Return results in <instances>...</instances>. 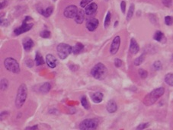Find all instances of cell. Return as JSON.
<instances>
[{
    "instance_id": "obj_43",
    "label": "cell",
    "mask_w": 173,
    "mask_h": 130,
    "mask_svg": "<svg viewBox=\"0 0 173 130\" xmlns=\"http://www.w3.org/2000/svg\"><path fill=\"white\" fill-rule=\"evenodd\" d=\"M172 60H173V55L172 56Z\"/></svg>"
},
{
    "instance_id": "obj_27",
    "label": "cell",
    "mask_w": 173,
    "mask_h": 130,
    "mask_svg": "<svg viewBox=\"0 0 173 130\" xmlns=\"http://www.w3.org/2000/svg\"><path fill=\"white\" fill-rule=\"evenodd\" d=\"M111 14L110 12H108L107 14H106L105 17V20H104V28H108L109 26L111 23Z\"/></svg>"
},
{
    "instance_id": "obj_35",
    "label": "cell",
    "mask_w": 173,
    "mask_h": 130,
    "mask_svg": "<svg viewBox=\"0 0 173 130\" xmlns=\"http://www.w3.org/2000/svg\"><path fill=\"white\" fill-rule=\"evenodd\" d=\"M149 126V123H148V122H146V123H141L137 127H136V129H139V130L144 129H147Z\"/></svg>"
},
{
    "instance_id": "obj_6",
    "label": "cell",
    "mask_w": 173,
    "mask_h": 130,
    "mask_svg": "<svg viewBox=\"0 0 173 130\" xmlns=\"http://www.w3.org/2000/svg\"><path fill=\"white\" fill-rule=\"evenodd\" d=\"M99 121L97 119H86L83 120L79 126V128L81 130H93L98 128Z\"/></svg>"
},
{
    "instance_id": "obj_30",
    "label": "cell",
    "mask_w": 173,
    "mask_h": 130,
    "mask_svg": "<svg viewBox=\"0 0 173 130\" xmlns=\"http://www.w3.org/2000/svg\"><path fill=\"white\" fill-rule=\"evenodd\" d=\"M153 67L155 70L159 71V70H161V69H163V64H162V63L160 61H156L153 63Z\"/></svg>"
},
{
    "instance_id": "obj_31",
    "label": "cell",
    "mask_w": 173,
    "mask_h": 130,
    "mask_svg": "<svg viewBox=\"0 0 173 130\" xmlns=\"http://www.w3.org/2000/svg\"><path fill=\"white\" fill-rule=\"evenodd\" d=\"M51 31H47V30H44V31H41V32L40 33V36L44 39L50 38V37H51Z\"/></svg>"
},
{
    "instance_id": "obj_8",
    "label": "cell",
    "mask_w": 173,
    "mask_h": 130,
    "mask_svg": "<svg viewBox=\"0 0 173 130\" xmlns=\"http://www.w3.org/2000/svg\"><path fill=\"white\" fill-rule=\"evenodd\" d=\"M78 12H79V10H78L77 7L74 5H71V6H69L65 8L63 14L67 19H75L77 15Z\"/></svg>"
},
{
    "instance_id": "obj_3",
    "label": "cell",
    "mask_w": 173,
    "mask_h": 130,
    "mask_svg": "<svg viewBox=\"0 0 173 130\" xmlns=\"http://www.w3.org/2000/svg\"><path fill=\"white\" fill-rule=\"evenodd\" d=\"M28 97V88L25 84H21L19 86L18 92H17L16 98H15V104L18 109H20L24 104H25V100Z\"/></svg>"
},
{
    "instance_id": "obj_32",
    "label": "cell",
    "mask_w": 173,
    "mask_h": 130,
    "mask_svg": "<svg viewBox=\"0 0 173 130\" xmlns=\"http://www.w3.org/2000/svg\"><path fill=\"white\" fill-rule=\"evenodd\" d=\"M165 24L168 26H170L173 24V18L172 16L165 17Z\"/></svg>"
},
{
    "instance_id": "obj_13",
    "label": "cell",
    "mask_w": 173,
    "mask_h": 130,
    "mask_svg": "<svg viewBox=\"0 0 173 130\" xmlns=\"http://www.w3.org/2000/svg\"><path fill=\"white\" fill-rule=\"evenodd\" d=\"M23 47L26 51H31L33 49V47L35 46V43L32 41V39L30 37H26L23 40Z\"/></svg>"
},
{
    "instance_id": "obj_33",
    "label": "cell",
    "mask_w": 173,
    "mask_h": 130,
    "mask_svg": "<svg viewBox=\"0 0 173 130\" xmlns=\"http://www.w3.org/2000/svg\"><path fill=\"white\" fill-rule=\"evenodd\" d=\"M92 2V0H82L81 2H80V6L82 8H86L88 5H89Z\"/></svg>"
},
{
    "instance_id": "obj_9",
    "label": "cell",
    "mask_w": 173,
    "mask_h": 130,
    "mask_svg": "<svg viewBox=\"0 0 173 130\" xmlns=\"http://www.w3.org/2000/svg\"><path fill=\"white\" fill-rule=\"evenodd\" d=\"M120 37L119 36H116L113 39L111 45L110 47V53L112 55H115L118 53V50L120 48Z\"/></svg>"
},
{
    "instance_id": "obj_2",
    "label": "cell",
    "mask_w": 173,
    "mask_h": 130,
    "mask_svg": "<svg viewBox=\"0 0 173 130\" xmlns=\"http://www.w3.org/2000/svg\"><path fill=\"white\" fill-rule=\"evenodd\" d=\"M91 75L97 80H104L108 75V69L102 63H97L91 70Z\"/></svg>"
},
{
    "instance_id": "obj_16",
    "label": "cell",
    "mask_w": 173,
    "mask_h": 130,
    "mask_svg": "<svg viewBox=\"0 0 173 130\" xmlns=\"http://www.w3.org/2000/svg\"><path fill=\"white\" fill-rule=\"evenodd\" d=\"M103 98H104V95L102 92L97 91L95 92V93H92L91 94V99L92 100V101L95 104H99L103 100Z\"/></svg>"
},
{
    "instance_id": "obj_11",
    "label": "cell",
    "mask_w": 173,
    "mask_h": 130,
    "mask_svg": "<svg viewBox=\"0 0 173 130\" xmlns=\"http://www.w3.org/2000/svg\"><path fill=\"white\" fill-rule=\"evenodd\" d=\"M46 63L51 69H54L57 65V59L52 54H47L46 56Z\"/></svg>"
},
{
    "instance_id": "obj_34",
    "label": "cell",
    "mask_w": 173,
    "mask_h": 130,
    "mask_svg": "<svg viewBox=\"0 0 173 130\" xmlns=\"http://www.w3.org/2000/svg\"><path fill=\"white\" fill-rule=\"evenodd\" d=\"M163 4L167 8H170L172 5V0H162Z\"/></svg>"
},
{
    "instance_id": "obj_10",
    "label": "cell",
    "mask_w": 173,
    "mask_h": 130,
    "mask_svg": "<svg viewBox=\"0 0 173 130\" xmlns=\"http://www.w3.org/2000/svg\"><path fill=\"white\" fill-rule=\"evenodd\" d=\"M99 22L97 19H90L86 21V28L89 31H95L97 28L98 27Z\"/></svg>"
},
{
    "instance_id": "obj_21",
    "label": "cell",
    "mask_w": 173,
    "mask_h": 130,
    "mask_svg": "<svg viewBox=\"0 0 173 130\" xmlns=\"http://www.w3.org/2000/svg\"><path fill=\"white\" fill-rule=\"evenodd\" d=\"M51 89V85L49 82H45L40 87V91L42 94H47Z\"/></svg>"
},
{
    "instance_id": "obj_37",
    "label": "cell",
    "mask_w": 173,
    "mask_h": 130,
    "mask_svg": "<svg viewBox=\"0 0 173 130\" xmlns=\"http://www.w3.org/2000/svg\"><path fill=\"white\" fill-rule=\"evenodd\" d=\"M120 8H121V12L122 13H125V11H126V2L125 1H122L120 2Z\"/></svg>"
},
{
    "instance_id": "obj_41",
    "label": "cell",
    "mask_w": 173,
    "mask_h": 130,
    "mask_svg": "<svg viewBox=\"0 0 173 130\" xmlns=\"http://www.w3.org/2000/svg\"><path fill=\"white\" fill-rule=\"evenodd\" d=\"M6 4V1H2V2H1V9H2V8H4Z\"/></svg>"
},
{
    "instance_id": "obj_7",
    "label": "cell",
    "mask_w": 173,
    "mask_h": 130,
    "mask_svg": "<svg viewBox=\"0 0 173 130\" xmlns=\"http://www.w3.org/2000/svg\"><path fill=\"white\" fill-rule=\"evenodd\" d=\"M27 20H28V19H27L26 17H25V19L23 21L22 25H21L20 27H19V28L15 29L14 34L16 35V36H19V35H21V34H24V33L27 32V31H30V30L32 28V27L34 26V24H33V23H27Z\"/></svg>"
},
{
    "instance_id": "obj_1",
    "label": "cell",
    "mask_w": 173,
    "mask_h": 130,
    "mask_svg": "<svg viewBox=\"0 0 173 130\" xmlns=\"http://www.w3.org/2000/svg\"><path fill=\"white\" fill-rule=\"evenodd\" d=\"M165 93V88L163 87H157L156 89L149 93L143 99V104L146 106H151L154 104L158 100L159 98H161L162 96Z\"/></svg>"
},
{
    "instance_id": "obj_36",
    "label": "cell",
    "mask_w": 173,
    "mask_h": 130,
    "mask_svg": "<svg viewBox=\"0 0 173 130\" xmlns=\"http://www.w3.org/2000/svg\"><path fill=\"white\" fill-rule=\"evenodd\" d=\"M122 63H123V62L121 59H118V58L114 59V65H115V67L120 68V66L122 65Z\"/></svg>"
},
{
    "instance_id": "obj_5",
    "label": "cell",
    "mask_w": 173,
    "mask_h": 130,
    "mask_svg": "<svg viewBox=\"0 0 173 130\" xmlns=\"http://www.w3.org/2000/svg\"><path fill=\"white\" fill-rule=\"evenodd\" d=\"M4 65L8 71L15 74H18L20 72V66L19 63L13 58L8 57L5 59Z\"/></svg>"
},
{
    "instance_id": "obj_29",
    "label": "cell",
    "mask_w": 173,
    "mask_h": 130,
    "mask_svg": "<svg viewBox=\"0 0 173 130\" xmlns=\"http://www.w3.org/2000/svg\"><path fill=\"white\" fill-rule=\"evenodd\" d=\"M8 86V81L6 78H3L1 80V83H0V87H1V90H6Z\"/></svg>"
},
{
    "instance_id": "obj_17",
    "label": "cell",
    "mask_w": 173,
    "mask_h": 130,
    "mask_svg": "<svg viewBox=\"0 0 173 130\" xmlns=\"http://www.w3.org/2000/svg\"><path fill=\"white\" fill-rule=\"evenodd\" d=\"M37 11L40 14H41L45 18H48L52 14L53 12V7H48L46 9H43V8H37Z\"/></svg>"
},
{
    "instance_id": "obj_22",
    "label": "cell",
    "mask_w": 173,
    "mask_h": 130,
    "mask_svg": "<svg viewBox=\"0 0 173 130\" xmlns=\"http://www.w3.org/2000/svg\"><path fill=\"white\" fill-rule=\"evenodd\" d=\"M35 63L37 65H41L44 64V60L43 56H41V54L39 52H37L36 53V55H35Z\"/></svg>"
},
{
    "instance_id": "obj_24",
    "label": "cell",
    "mask_w": 173,
    "mask_h": 130,
    "mask_svg": "<svg viewBox=\"0 0 173 130\" xmlns=\"http://www.w3.org/2000/svg\"><path fill=\"white\" fill-rule=\"evenodd\" d=\"M134 10H135V6L134 4H131L130 5V8H129L127 14V21H130V19H132L133 15H134Z\"/></svg>"
},
{
    "instance_id": "obj_40",
    "label": "cell",
    "mask_w": 173,
    "mask_h": 130,
    "mask_svg": "<svg viewBox=\"0 0 173 130\" xmlns=\"http://www.w3.org/2000/svg\"><path fill=\"white\" fill-rule=\"evenodd\" d=\"M25 129H38V126L37 125H36V126H30V127H27V128H25Z\"/></svg>"
},
{
    "instance_id": "obj_4",
    "label": "cell",
    "mask_w": 173,
    "mask_h": 130,
    "mask_svg": "<svg viewBox=\"0 0 173 130\" xmlns=\"http://www.w3.org/2000/svg\"><path fill=\"white\" fill-rule=\"evenodd\" d=\"M57 51L60 59H65L70 55V53H73V47L67 43H61L57 47Z\"/></svg>"
},
{
    "instance_id": "obj_42",
    "label": "cell",
    "mask_w": 173,
    "mask_h": 130,
    "mask_svg": "<svg viewBox=\"0 0 173 130\" xmlns=\"http://www.w3.org/2000/svg\"><path fill=\"white\" fill-rule=\"evenodd\" d=\"M118 21H116V22H115V24H114V27H116L117 26V25H118Z\"/></svg>"
},
{
    "instance_id": "obj_14",
    "label": "cell",
    "mask_w": 173,
    "mask_h": 130,
    "mask_svg": "<svg viewBox=\"0 0 173 130\" xmlns=\"http://www.w3.org/2000/svg\"><path fill=\"white\" fill-rule=\"evenodd\" d=\"M106 109H107V111L109 113H115L117 111V110H118V105H117L116 102L114 101V100H110L107 103Z\"/></svg>"
},
{
    "instance_id": "obj_23",
    "label": "cell",
    "mask_w": 173,
    "mask_h": 130,
    "mask_svg": "<svg viewBox=\"0 0 173 130\" xmlns=\"http://www.w3.org/2000/svg\"><path fill=\"white\" fill-rule=\"evenodd\" d=\"M165 81L167 85L173 87V73H168L165 76Z\"/></svg>"
},
{
    "instance_id": "obj_38",
    "label": "cell",
    "mask_w": 173,
    "mask_h": 130,
    "mask_svg": "<svg viewBox=\"0 0 173 130\" xmlns=\"http://www.w3.org/2000/svg\"><path fill=\"white\" fill-rule=\"evenodd\" d=\"M25 63H26L27 66L29 68H32L33 65H34V61L31 60V59H28V60H26Z\"/></svg>"
},
{
    "instance_id": "obj_12",
    "label": "cell",
    "mask_w": 173,
    "mask_h": 130,
    "mask_svg": "<svg viewBox=\"0 0 173 130\" xmlns=\"http://www.w3.org/2000/svg\"><path fill=\"white\" fill-rule=\"evenodd\" d=\"M98 10V6L96 4L95 2H91L89 5H88L86 7V14H87L88 16H91L92 14H94L95 13L97 12Z\"/></svg>"
},
{
    "instance_id": "obj_25",
    "label": "cell",
    "mask_w": 173,
    "mask_h": 130,
    "mask_svg": "<svg viewBox=\"0 0 173 130\" xmlns=\"http://www.w3.org/2000/svg\"><path fill=\"white\" fill-rule=\"evenodd\" d=\"M145 56H146V54H145V53H143L142 55H140L139 57H137L136 59H135L134 62V65H136V66L141 65V64L143 63V61H144Z\"/></svg>"
},
{
    "instance_id": "obj_39",
    "label": "cell",
    "mask_w": 173,
    "mask_h": 130,
    "mask_svg": "<svg viewBox=\"0 0 173 130\" xmlns=\"http://www.w3.org/2000/svg\"><path fill=\"white\" fill-rule=\"evenodd\" d=\"M8 25V22L7 20H2V19H1V26L2 27H6Z\"/></svg>"
},
{
    "instance_id": "obj_18",
    "label": "cell",
    "mask_w": 173,
    "mask_h": 130,
    "mask_svg": "<svg viewBox=\"0 0 173 130\" xmlns=\"http://www.w3.org/2000/svg\"><path fill=\"white\" fill-rule=\"evenodd\" d=\"M86 12H84L82 9H80L78 12V14L76 15V17L75 18V21L77 24L80 25V24H82V22L85 20V17H86Z\"/></svg>"
},
{
    "instance_id": "obj_15",
    "label": "cell",
    "mask_w": 173,
    "mask_h": 130,
    "mask_svg": "<svg viewBox=\"0 0 173 130\" xmlns=\"http://www.w3.org/2000/svg\"><path fill=\"white\" fill-rule=\"evenodd\" d=\"M140 51V47L134 38H131L130 43V52L132 54H136Z\"/></svg>"
},
{
    "instance_id": "obj_20",
    "label": "cell",
    "mask_w": 173,
    "mask_h": 130,
    "mask_svg": "<svg viewBox=\"0 0 173 130\" xmlns=\"http://www.w3.org/2000/svg\"><path fill=\"white\" fill-rule=\"evenodd\" d=\"M84 49V45L81 43H76L75 45L73 47V53L76 55V54H80V53L82 52Z\"/></svg>"
},
{
    "instance_id": "obj_28",
    "label": "cell",
    "mask_w": 173,
    "mask_h": 130,
    "mask_svg": "<svg viewBox=\"0 0 173 130\" xmlns=\"http://www.w3.org/2000/svg\"><path fill=\"white\" fill-rule=\"evenodd\" d=\"M139 75H140V77L143 79H145V78H147V76H148V72L147 71H146L145 69H140L138 71Z\"/></svg>"
},
{
    "instance_id": "obj_19",
    "label": "cell",
    "mask_w": 173,
    "mask_h": 130,
    "mask_svg": "<svg viewBox=\"0 0 173 130\" xmlns=\"http://www.w3.org/2000/svg\"><path fill=\"white\" fill-rule=\"evenodd\" d=\"M153 39H154L155 41L160 42V43H163V42L165 41V35H164V34L160 31H156V33H155L154 35H153Z\"/></svg>"
},
{
    "instance_id": "obj_26",
    "label": "cell",
    "mask_w": 173,
    "mask_h": 130,
    "mask_svg": "<svg viewBox=\"0 0 173 130\" xmlns=\"http://www.w3.org/2000/svg\"><path fill=\"white\" fill-rule=\"evenodd\" d=\"M81 104L86 110H89L90 108V104L89 103V101H88L87 98H86V96H82L81 98Z\"/></svg>"
}]
</instances>
